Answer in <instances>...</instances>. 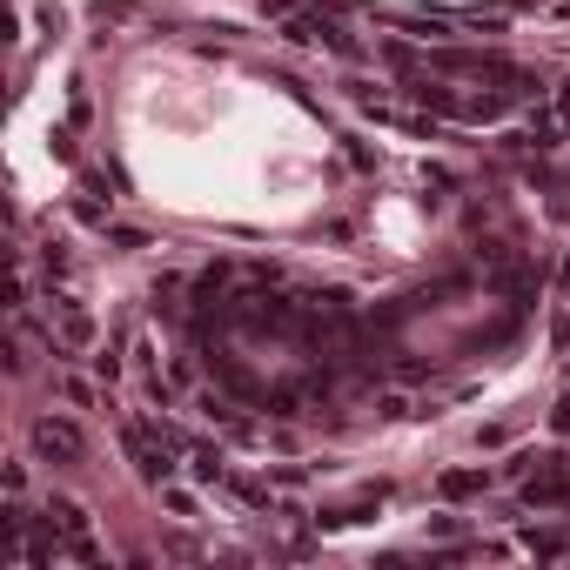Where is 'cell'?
I'll use <instances>...</instances> for the list:
<instances>
[{"label":"cell","instance_id":"4","mask_svg":"<svg viewBox=\"0 0 570 570\" xmlns=\"http://www.w3.org/2000/svg\"><path fill=\"white\" fill-rule=\"evenodd\" d=\"M28 497V470L21 463H8V503H21Z\"/></svg>","mask_w":570,"mask_h":570},{"label":"cell","instance_id":"3","mask_svg":"<svg viewBox=\"0 0 570 570\" xmlns=\"http://www.w3.org/2000/svg\"><path fill=\"white\" fill-rule=\"evenodd\" d=\"M483 483H490L483 470H443V483H436V490H443V497H476Z\"/></svg>","mask_w":570,"mask_h":570},{"label":"cell","instance_id":"2","mask_svg":"<svg viewBox=\"0 0 570 570\" xmlns=\"http://www.w3.org/2000/svg\"><path fill=\"white\" fill-rule=\"evenodd\" d=\"M563 497H570V463H557V470H543V476L523 483V503H530V510H550V503H563Z\"/></svg>","mask_w":570,"mask_h":570},{"label":"cell","instance_id":"1","mask_svg":"<svg viewBox=\"0 0 570 570\" xmlns=\"http://www.w3.org/2000/svg\"><path fill=\"white\" fill-rule=\"evenodd\" d=\"M28 443H35V456H41V463H55V470H81V463H88V436H81V423H75V416H61V410L35 416Z\"/></svg>","mask_w":570,"mask_h":570}]
</instances>
